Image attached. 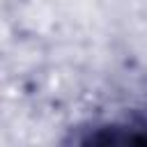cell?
Returning <instances> with one entry per match:
<instances>
[{
  "label": "cell",
  "instance_id": "cell-1",
  "mask_svg": "<svg viewBox=\"0 0 147 147\" xmlns=\"http://www.w3.org/2000/svg\"><path fill=\"white\" fill-rule=\"evenodd\" d=\"M57 147H147V115L129 113L117 119L76 124Z\"/></svg>",
  "mask_w": 147,
  "mask_h": 147
}]
</instances>
